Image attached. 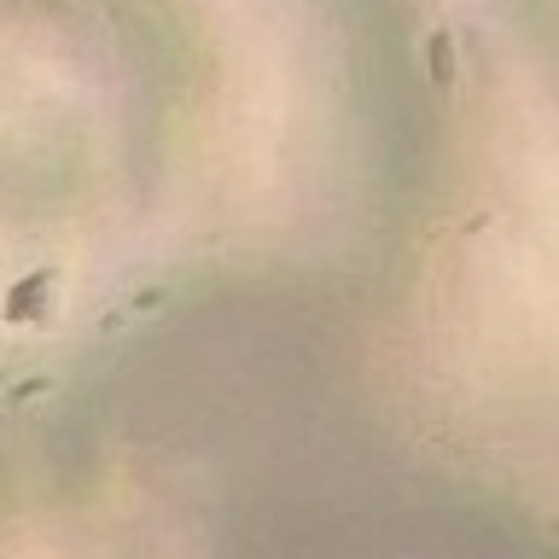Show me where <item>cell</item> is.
<instances>
[{"label": "cell", "instance_id": "cell-1", "mask_svg": "<svg viewBox=\"0 0 559 559\" xmlns=\"http://www.w3.org/2000/svg\"><path fill=\"white\" fill-rule=\"evenodd\" d=\"M52 309H59V269H29L0 297V321L7 326H47Z\"/></svg>", "mask_w": 559, "mask_h": 559}, {"label": "cell", "instance_id": "cell-2", "mask_svg": "<svg viewBox=\"0 0 559 559\" xmlns=\"http://www.w3.org/2000/svg\"><path fill=\"white\" fill-rule=\"evenodd\" d=\"M426 52H431V82H437V87H449V82H454V47H449V35L437 29Z\"/></svg>", "mask_w": 559, "mask_h": 559}]
</instances>
